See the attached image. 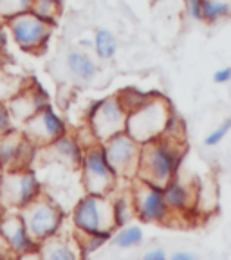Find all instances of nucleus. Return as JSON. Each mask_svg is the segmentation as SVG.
<instances>
[{
  "mask_svg": "<svg viewBox=\"0 0 231 260\" xmlns=\"http://www.w3.org/2000/svg\"><path fill=\"white\" fill-rule=\"evenodd\" d=\"M22 132L37 148H44L67 134V125L53 107L45 105L22 125Z\"/></svg>",
  "mask_w": 231,
  "mask_h": 260,
  "instance_id": "nucleus-11",
  "label": "nucleus"
},
{
  "mask_svg": "<svg viewBox=\"0 0 231 260\" xmlns=\"http://www.w3.org/2000/svg\"><path fill=\"white\" fill-rule=\"evenodd\" d=\"M231 16V0H204V22L217 24Z\"/></svg>",
  "mask_w": 231,
  "mask_h": 260,
  "instance_id": "nucleus-24",
  "label": "nucleus"
},
{
  "mask_svg": "<svg viewBox=\"0 0 231 260\" xmlns=\"http://www.w3.org/2000/svg\"><path fill=\"white\" fill-rule=\"evenodd\" d=\"M80 44H81V47H94L92 40H81Z\"/></svg>",
  "mask_w": 231,
  "mask_h": 260,
  "instance_id": "nucleus-35",
  "label": "nucleus"
},
{
  "mask_svg": "<svg viewBox=\"0 0 231 260\" xmlns=\"http://www.w3.org/2000/svg\"><path fill=\"white\" fill-rule=\"evenodd\" d=\"M13 128V118L11 112H9L8 105L0 102V136H4L6 132Z\"/></svg>",
  "mask_w": 231,
  "mask_h": 260,
  "instance_id": "nucleus-30",
  "label": "nucleus"
},
{
  "mask_svg": "<svg viewBox=\"0 0 231 260\" xmlns=\"http://www.w3.org/2000/svg\"><path fill=\"white\" fill-rule=\"evenodd\" d=\"M25 85H27L25 78L16 76V74H9L0 67V102L2 103L8 105Z\"/></svg>",
  "mask_w": 231,
  "mask_h": 260,
  "instance_id": "nucleus-22",
  "label": "nucleus"
},
{
  "mask_svg": "<svg viewBox=\"0 0 231 260\" xmlns=\"http://www.w3.org/2000/svg\"><path fill=\"white\" fill-rule=\"evenodd\" d=\"M67 67L81 81H92L97 76V63L89 53L74 49L67 54Z\"/></svg>",
  "mask_w": 231,
  "mask_h": 260,
  "instance_id": "nucleus-18",
  "label": "nucleus"
},
{
  "mask_svg": "<svg viewBox=\"0 0 231 260\" xmlns=\"http://www.w3.org/2000/svg\"><path fill=\"white\" fill-rule=\"evenodd\" d=\"M38 148L25 138L22 128L13 126L9 132L0 136V168L2 170H18L31 168L32 159L37 157Z\"/></svg>",
  "mask_w": 231,
  "mask_h": 260,
  "instance_id": "nucleus-12",
  "label": "nucleus"
},
{
  "mask_svg": "<svg viewBox=\"0 0 231 260\" xmlns=\"http://www.w3.org/2000/svg\"><path fill=\"white\" fill-rule=\"evenodd\" d=\"M229 132H231V116L224 119V121L220 123V125L217 126L215 130H211L210 134L206 136V139H204V145H208V146L219 145V143L222 141V139L226 138Z\"/></svg>",
  "mask_w": 231,
  "mask_h": 260,
  "instance_id": "nucleus-28",
  "label": "nucleus"
},
{
  "mask_svg": "<svg viewBox=\"0 0 231 260\" xmlns=\"http://www.w3.org/2000/svg\"><path fill=\"white\" fill-rule=\"evenodd\" d=\"M6 24H0V67L8 61V31Z\"/></svg>",
  "mask_w": 231,
  "mask_h": 260,
  "instance_id": "nucleus-31",
  "label": "nucleus"
},
{
  "mask_svg": "<svg viewBox=\"0 0 231 260\" xmlns=\"http://www.w3.org/2000/svg\"><path fill=\"white\" fill-rule=\"evenodd\" d=\"M130 197L134 213L145 224H172L174 213L168 208L162 188L136 177L130 181Z\"/></svg>",
  "mask_w": 231,
  "mask_h": 260,
  "instance_id": "nucleus-9",
  "label": "nucleus"
},
{
  "mask_svg": "<svg viewBox=\"0 0 231 260\" xmlns=\"http://www.w3.org/2000/svg\"><path fill=\"white\" fill-rule=\"evenodd\" d=\"M73 226L80 233H114V208L110 195L85 193L73 210Z\"/></svg>",
  "mask_w": 231,
  "mask_h": 260,
  "instance_id": "nucleus-3",
  "label": "nucleus"
},
{
  "mask_svg": "<svg viewBox=\"0 0 231 260\" xmlns=\"http://www.w3.org/2000/svg\"><path fill=\"white\" fill-rule=\"evenodd\" d=\"M45 105H49L45 92L38 85L29 87L27 81V85L8 103V109L11 112L13 121H22V125H24L31 116H35Z\"/></svg>",
  "mask_w": 231,
  "mask_h": 260,
  "instance_id": "nucleus-16",
  "label": "nucleus"
},
{
  "mask_svg": "<svg viewBox=\"0 0 231 260\" xmlns=\"http://www.w3.org/2000/svg\"><path fill=\"white\" fill-rule=\"evenodd\" d=\"M0 235L6 240L13 256L37 255L38 244L29 235L25 222L18 210H4V208H0Z\"/></svg>",
  "mask_w": 231,
  "mask_h": 260,
  "instance_id": "nucleus-13",
  "label": "nucleus"
},
{
  "mask_svg": "<svg viewBox=\"0 0 231 260\" xmlns=\"http://www.w3.org/2000/svg\"><path fill=\"white\" fill-rule=\"evenodd\" d=\"M42 154L44 162H53L60 167L69 168V170H80L81 161H83V152L85 148L81 146L80 139L76 136H71L69 132L58 138L51 145L38 148Z\"/></svg>",
  "mask_w": 231,
  "mask_h": 260,
  "instance_id": "nucleus-14",
  "label": "nucleus"
},
{
  "mask_svg": "<svg viewBox=\"0 0 231 260\" xmlns=\"http://www.w3.org/2000/svg\"><path fill=\"white\" fill-rule=\"evenodd\" d=\"M6 27L11 32L13 42L18 49L29 54H42L53 35L54 24L31 11H24L6 20Z\"/></svg>",
  "mask_w": 231,
  "mask_h": 260,
  "instance_id": "nucleus-7",
  "label": "nucleus"
},
{
  "mask_svg": "<svg viewBox=\"0 0 231 260\" xmlns=\"http://www.w3.org/2000/svg\"><path fill=\"white\" fill-rule=\"evenodd\" d=\"M174 116L172 103L161 94H152L141 107L128 112L125 132L138 143L152 141L167 132V126Z\"/></svg>",
  "mask_w": 231,
  "mask_h": 260,
  "instance_id": "nucleus-2",
  "label": "nucleus"
},
{
  "mask_svg": "<svg viewBox=\"0 0 231 260\" xmlns=\"http://www.w3.org/2000/svg\"><path fill=\"white\" fill-rule=\"evenodd\" d=\"M143 258L145 260H167V253H164V249L155 248V249H152V251L145 253Z\"/></svg>",
  "mask_w": 231,
  "mask_h": 260,
  "instance_id": "nucleus-33",
  "label": "nucleus"
},
{
  "mask_svg": "<svg viewBox=\"0 0 231 260\" xmlns=\"http://www.w3.org/2000/svg\"><path fill=\"white\" fill-rule=\"evenodd\" d=\"M81 184L85 188V193L97 195H112L119 183V177L109 159L103 152L102 143H96L92 146H87L83 152L81 161Z\"/></svg>",
  "mask_w": 231,
  "mask_h": 260,
  "instance_id": "nucleus-6",
  "label": "nucleus"
},
{
  "mask_svg": "<svg viewBox=\"0 0 231 260\" xmlns=\"http://www.w3.org/2000/svg\"><path fill=\"white\" fill-rule=\"evenodd\" d=\"M152 2H157V0H152Z\"/></svg>",
  "mask_w": 231,
  "mask_h": 260,
  "instance_id": "nucleus-37",
  "label": "nucleus"
},
{
  "mask_svg": "<svg viewBox=\"0 0 231 260\" xmlns=\"http://www.w3.org/2000/svg\"><path fill=\"white\" fill-rule=\"evenodd\" d=\"M184 154H186L184 139L172 138V136L152 139L141 145L138 177L159 188H164L179 174Z\"/></svg>",
  "mask_w": 231,
  "mask_h": 260,
  "instance_id": "nucleus-1",
  "label": "nucleus"
},
{
  "mask_svg": "<svg viewBox=\"0 0 231 260\" xmlns=\"http://www.w3.org/2000/svg\"><path fill=\"white\" fill-rule=\"evenodd\" d=\"M118 96H119V100H121V103H123V107H125L128 112H132V110H136L138 107H141L143 103L148 100V98L152 96V94H148V92H141V90H138V89H125V90H119L118 92Z\"/></svg>",
  "mask_w": 231,
  "mask_h": 260,
  "instance_id": "nucleus-27",
  "label": "nucleus"
},
{
  "mask_svg": "<svg viewBox=\"0 0 231 260\" xmlns=\"http://www.w3.org/2000/svg\"><path fill=\"white\" fill-rule=\"evenodd\" d=\"M32 0H0V24H6L11 16L29 11Z\"/></svg>",
  "mask_w": 231,
  "mask_h": 260,
  "instance_id": "nucleus-26",
  "label": "nucleus"
},
{
  "mask_svg": "<svg viewBox=\"0 0 231 260\" xmlns=\"http://www.w3.org/2000/svg\"><path fill=\"white\" fill-rule=\"evenodd\" d=\"M213 81L215 83H227L231 81V67H222L213 74Z\"/></svg>",
  "mask_w": 231,
  "mask_h": 260,
  "instance_id": "nucleus-32",
  "label": "nucleus"
},
{
  "mask_svg": "<svg viewBox=\"0 0 231 260\" xmlns=\"http://www.w3.org/2000/svg\"><path fill=\"white\" fill-rule=\"evenodd\" d=\"M128 110L123 107L118 94L107 96L103 100H94L87 109L85 121L97 143H105L107 139L121 134L126 128Z\"/></svg>",
  "mask_w": 231,
  "mask_h": 260,
  "instance_id": "nucleus-4",
  "label": "nucleus"
},
{
  "mask_svg": "<svg viewBox=\"0 0 231 260\" xmlns=\"http://www.w3.org/2000/svg\"><path fill=\"white\" fill-rule=\"evenodd\" d=\"M42 191L40 179L31 168L2 170L0 174V208L4 210L20 211Z\"/></svg>",
  "mask_w": 231,
  "mask_h": 260,
  "instance_id": "nucleus-8",
  "label": "nucleus"
},
{
  "mask_svg": "<svg viewBox=\"0 0 231 260\" xmlns=\"http://www.w3.org/2000/svg\"><path fill=\"white\" fill-rule=\"evenodd\" d=\"M103 152L109 159L110 167L116 170L119 179L132 181L138 177L139 159H141V143L130 138L126 132L116 134L114 138L102 143Z\"/></svg>",
  "mask_w": 231,
  "mask_h": 260,
  "instance_id": "nucleus-10",
  "label": "nucleus"
},
{
  "mask_svg": "<svg viewBox=\"0 0 231 260\" xmlns=\"http://www.w3.org/2000/svg\"><path fill=\"white\" fill-rule=\"evenodd\" d=\"M164 199L174 217L188 215L190 211L197 210V197H199V184L195 181H186L177 174L167 186L162 188Z\"/></svg>",
  "mask_w": 231,
  "mask_h": 260,
  "instance_id": "nucleus-15",
  "label": "nucleus"
},
{
  "mask_svg": "<svg viewBox=\"0 0 231 260\" xmlns=\"http://www.w3.org/2000/svg\"><path fill=\"white\" fill-rule=\"evenodd\" d=\"M20 215L25 222L29 235L37 244L49 237L56 235L63 224V210L56 201L42 191L37 199H32L27 206L20 210Z\"/></svg>",
  "mask_w": 231,
  "mask_h": 260,
  "instance_id": "nucleus-5",
  "label": "nucleus"
},
{
  "mask_svg": "<svg viewBox=\"0 0 231 260\" xmlns=\"http://www.w3.org/2000/svg\"><path fill=\"white\" fill-rule=\"evenodd\" d=\"M0 174H2V168H0Z\"/></svg>",
  "mask_w": 231,
  "mask_h": 260,
  "instance_id": "nucleus-38",
  "label": "nucleus"
},
{
  "mask_svg": "<svg viewBox=\"0 0 231 260\" xmlns=\"http://www.w3.org/2000/svg\"><path fill=\"white\" fill-rule=\"evenodd\" d=\"M29 11L51 24H56L61 16V0H32Z\"/></svg>",
  "mask_w": 231,
  "mask_h": 260,
  "instance_id": "nucleus-25",
  "label": "nucleus"
},
{
  "mask_svg": "<svg viewBox=\"0 0 231 260\" xmlns=\"http://www.w3.org/2000/svg\"><path fill=\"white\" fill-rule=\"evenodd\" d=\"M92 44H94L92 49H94V53H96L97 60L110 61L118 54L119 42H118V37H116L110 29H105V27L96 29V31H94Z\"/></svg>",
  "mask_w": 231,
  "mask_h": 260,
  "instance_id": "nucleus-19",
  "label": "nucleus"
},
{
  "mask_svg": "<svg viewBox=\"0 0 231 260\" xmlns=\"http://www.w3.org/2000/svg\"><path fill=\"white\" fill-rule=\"evenodd\" d=\"M37 255L47 260H78L81 258L80 248H78L76 235L63 237L60 232L56 235L42 240L37 248Z\"/></svg>",
  "mask_w": 231,
  "mask_h": 260,
  "instance_id": "nucleus-17",
  "label": "nucleus"
},
{
  "mask_svg": "<svg viewBox=\"0 0 231 260\" xmlns=\"http://www.w3.org/2000/svg\"><path fill=\"white\" fill-rule=\"evenodd\" d=\"M145 235H143V230L136 224H125V226L118 228L116 232L110 237V242L116 246L118 249H130L136 248L143 242Z\"/></svg>",
  "mask_w": 231,
  "mask_h": 260,
  "instance_id": "nucleus-20",
  "label": "nucleus"
},
{
  "mask_svg": "<svg viewBox=\"0 0 231 260\" xmlns=\"http://www.w3.org/2000/svg\"><path fill=\"white\" fill-rule=\"evenodd\" d=\"M2 258H6V256H4V255H2V253H0V260H2Z\"/></svg>",
  "mask_w": 231,
  "mask_h": 260,
  "instance_id": "nucleus-36",
  "label": "nucleus"
},
{
  "mask_svg": "<svg viewBox=\"0 0 231 260\" xmlns=\"http://www.w3.org/2000/svg\"><path fill=\"white\" fill-rule=\"evenodd\" d=\"M186 16L193 22H204V0H184Z\"/></svg>",
  "mask_w": 231,
  "mask_h": 260,
  "instance_id": "nucleus-29",
  "label": "nucleus"
},
{
  "mask_svg": "<svg viewBox=\"0 0 231 260\" xmlns=\"http://www.w3.org/2000/svg\"><path fill=\"white\" fill-rule=\"evenodd\" d=\"M112 199V208H114V220H116V230L125 224H128L130 220L134 219V204H132V197H130V190L126 193L121 195H110Z\"/></svg>",
  "mask_w": 231,
  "mask_h": 260,
  "instance_id": "nucleus-21",
  "label": "nucleus"
},
{
  "mask_svg": "<svg viewBox=\"0 0 231 260\" xmlns=\"http://www.w3.org/2000/svg\"><path fill=\"white\" fill-rule=\"evenodd\" d=\"M76 242H78V248H80L81 253V258L83 256H90L94 251L105 246L107 242L110 240L112 233H80L76 232Z\"/></svg>",
  "mask_w": 231,
  "mask_h": 260,
  "instance_id": "nucleus-23",
  "label": "nucleus"
},
{
  "mask_svg": "<svg viewBox=\"0 0 231 260\" xmlns=\"http://www.w3.org/2000/svg\"><path fill=\"white\" fill-rule=\"evenodd\" d=\"M172 260H195V255L188 251H177L172 255Z\"/></svg>",
  "mask_w": 231,
  "mask_h": 260,
  "instance_id": "nucleus-34",
  "label": "nucleus"
}]
</instances>
